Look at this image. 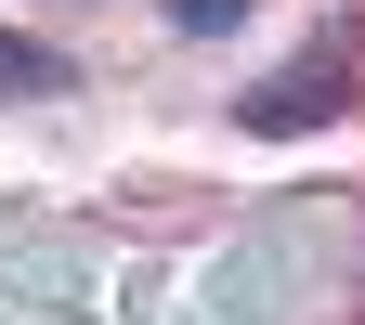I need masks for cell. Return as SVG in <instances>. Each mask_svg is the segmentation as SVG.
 <instances>
[{
	"mask_svg": "<svg viewBox=\"0 0 365 325\" xmlns=\"http://www.w3.org/2000/svg\"><path fill=\"white\" fill-rule=\"evenodd\" d=\"M339 105H352V53L327 39V53H300L287 78L248 91V130H313V117H339Z\"/></svg>",
	"mask_w": 365,
	"mask_h": 325,
	"instance_id": "cell-1",
	"label": "cell"
},
{
	"mask_svg": "<svg viewBox=\"0 0 365 325\" xmlns=\"http://www.w3.org/2000/svg\"><path fill=\"white\" fill-rule=\"evenodd\" d=\"M0 91H26V105H39V91H66V53H53V39H14V26H0Z\"/></svg>",
	"mask_w": 365,
	"mask_h": 325,
	"instance_id": "cell-2",
	"label": "cell"
},
{
	"mask_svg": "<svg viewBox=\"0 0 365 325\" xmlns=\"http://www.w3.org/2000/svg\"><path fill=\"white\" fill-rule=\"evenodd\" d=\"M235 14H248V0H170V26H182V39H209V26H235Z\"/></svg>",
	"mask_w": 365,
	"mask_h": 325,
	"instance_id": "cell-3",
	"label": "cell"
}]
</instances>
